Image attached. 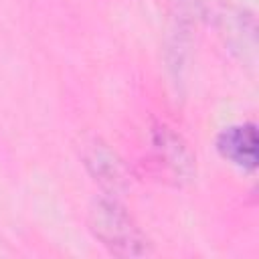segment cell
I'll return each instance as SVG.
<instances>
[{
	"label": "cell",
	"instance_id": "obj_2",
	"mask_svg": "<svg viewBox=\"0 0 259 259\" xmlns=\"http://www.w3.org/2000/svg\"><path fill=\"white\" fill-rule=\"evenodd\" d=\"M217 150L233 164L253 170L257 166V132L253 123L231 125L217 138Z\"/></svg>",
	"mask_w": 259,
	"mask_h": 259
},
{
	"label": "cell",
	"instance_id": "obj_3",
	"mask_svg": "<svg viewBox=\"0 0 259 259\" xmlns=\"http://www.w3.org/2000/svg\"><path fill=\"white\" fill-rule=\"evenodd\" d=\"M156 148L160 152V158H164L166 166H170L174 170V174L186 176L190 172V168H192L190 152L176 134H172L166 127L156 130Z\"/></svg>",
	"mask_w": 259,
	"mask_h": 259
},
{
	"label": "cell",
	"instance_id": "obj_1",
	"mask_svg": "<svg viewBox=\"0 0 259 259\" xmlns=\"http://www.w3.org/2000/svg\"><path fill=\"white\" fill-rule=\"evenodd\" d=\"M89 225L95 237L115 255H148L150 243L134 219L115 200H99L89 212Z\"/></svg>",
	"mask_w": 259,
	"mask_h": 259
},
{
	"label": "cell",
	"instance_id": "obj_4",
	"mask_svg": "<svg viewBox=\"0 0 259 259\" xmlns=\"http://www.w3.org/2000/svg\"><path fill=\"white\" fill-rule=\"evenodd\" d=\"M85 164L101 182H109L113 186V182L119 180V164L113 160V154L105 146L93 144L91 150L85 154Z\"/></svg>",
	"mask_w": 259,
	"mask_h": 259
}]
</instances>
